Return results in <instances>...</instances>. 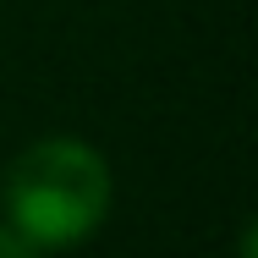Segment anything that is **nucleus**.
<instances>
[{"mask_svg":"<svg viewBox=\"0 0 258 258\" xmlns=\"http://www.w3.org/2000/svg\"><path fill=\"white\" fill-rule=\"evenodd\" d=\"M242 258H253V231H242Z\"/></svg>","mask_w":258,"mask_h":258,"instance_id":"nucleus-3","label":"nucleus"},{"mask_svg":"<svg viewBox=\"0 0 258 258\" xmlns=\"http://www.w3.org/2000/svg\"><path fill=\"white\" fill-rule=\"evenodd\" d=\"M6 209L33 247H72L110 214V165L83 138H39L6 170Z\"/></svg>","mask_w":258,"mask_h":258,"instance_id":"nucleus-1","label":"nucleus"},{"mask_svg":"<svg viewBox=\"0 0 258 258\" xmlns=\"http://www.w3.org/2000/svg\"><path fill=\"white\" fill-rule=\"evenodd\" d=\"M0 258H39V247L17 231H0Z\"/></svg>","mask_w":258,"mask_h":258,"instance_id":"nucleus-2","label":"nucleus"}]
</instances>
